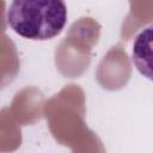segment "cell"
Wrapping results in <instances>:
<instances>
[{"mask_svg":"<svg viewBox=\"0 0 153 153\" xmlns=\"http://www.w3.org/2000/svg\"><path fill=\"white\" fill-rule=\"evenodd\" d=\"M67 22L61 0H16L7 10L10 27L22 37L47 41L60 35Z\"/></svg>","mask_w":153,"mask_h":153,"instance_id":"cell-1","label":"cell"},{"mask_svg":"<svg viewBox=\"0 0 153 153\" xmlns=\"http://www.w3.org/2000/svg\"><path fill=\"white\" fill-rule=\"evenodd\" d=\"M131 59L140 74L153 81V25L136 35L133 42Z\"/></svg>","mask_w":153,"mask_h":153,"instance_id":"cell-2","label":"cell"}]
</instances>
